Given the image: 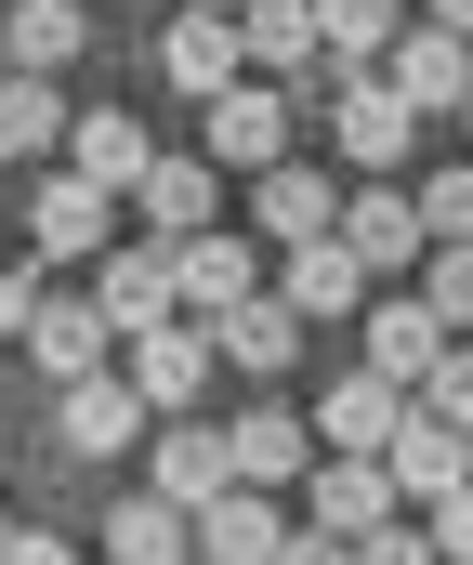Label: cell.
Here are the masks:
<instances>
[{
  "label": "cell",
  "mask_w": 473,
  "mask_h": 565,
  "mask_svg": "<svg viewBox=\"0 0 473 565\" xmlns=\"http://www.w3.org/2000/svg\"><path fill=\"white\" fill-rule=\"evenodd\" d=\"M171 302L211 329V316H237V302H264V237H237V224H211V237H171Z\"/></svg>",
  "instance_id": "1"
},
{
  "label": "cell",
  "mask_w": 473,
  "mask_h": 565,
  "mask_svg": "<svg viewBox=\"0 0 473 565\" xmlns=\"http://www.w3.org/2000/svg\"><path fill=\"white\" fill-rule=\"evenodd\" d=\"M93 316H106V342H146V329H171V316H184V302H171V237L106 250V264H93Z\"/></svg>",
  "instance_id": "2"
},
{
  "label": "cell",
  "mask_w": 473,
  "mask_h": 565,
  "mask_svg": "<svg viewBox=\"0 0 473 565\" xmlns=\"http://www.w3.org/2000/svg\"><path fill=\"white\" fill-rule=\"evenodd\" d=\"M290 132H303V106H290L277 79H237V93L211 106V171H250V184H264V171L290 158Z\"/></svg>",
  "instance_id": "3"
},
{
  "label": "cell",
  "mask_w": 473,
  "mask_h": 565,
  "mask_svg": "<svg viewBox=\"0 0 473 565\" xmlns=\"http://www.w3.org/2000/svg\"><path fill=\"white\" fill-rule=\"evenodd\" d=\"M237 66L277 79V93L303 106L315 79H329V53H315V0H250V13H237Z\"/></svg>",
  "instance_id": "4"
},
{
  "label": "cell",
  "mask_w": 473,
  "mask_h": 565,
  "mask_svg": "<svg viewBox=\"0 0 473 565\" xmlns=\"http://www.w3.org/2000/svg\"><path fill=\"white\" fill-rule=\"evenodd\" d=\"M381 93H395L408 119H461V93H473V40H448V26H408V40L381 53Z\"/></svg>",
  "instance_id": "5"
},
{
  "label": "cell",
  "mask_w": 473,
  "mask_h": 565,
  "mask_svg": "<svg viewBox=\"0 0 473 565\" xmlns=\"http://www.w3.org/2000/svg\"><path fill=\"white\" fill-rule=\"evenodd\" d=\"M381 487H395V500H421V513H434V500H461V487H473V434H448V422H421V408H408V422L381 434Z\"/></svg>",
  "instance_id": "6"
},
{
  "label": "cell",
  "mask_w": 473,
  "mask_h": 565,
  "mask_svg": "<svg viewBox=\"0 0 473 565\" xmlns=\"http://www.w3.org/2000/svg\"><path fill=\"white\" fill-rule=\"evenodd\" d=\"M303 513H315V540H342V553H355V540H381L408 500L381 487V460H315V473H303Z\"/></svg>",
  "instance_id": "7"
},
{
  "label": "cell",
  "mask_w": 473,
  "mask_h": 565,
  "mask_svg": "<svg viewBox=\"0 0 473 565\" xmlns=\"http://www.w3.org/2000/svg\"><path fill=\"white\" fill-rule=\"evenodd\" d=\"M146 500H171V513L197 526L211 500H237V447H224L211 422H171V434H158V473H146Z\"/></svg>",
  "instance_id": "8"
},
{
  "label": "cell",
  "mask_w": 473,
  "mask_h": 565,
  "mask_svg": "<svg viewBox=\"0 0 473 565\" xmlns=\"http://www.w3.org/2000/svg\"><path fill=\"white\" fill-rule=\"evenodd\" d=\"M250 237H264V250H303V237H342V198H329V171H315V158H277V171L250 184Z\"/></svg>",
  "instance_id": "9"
},
{
  "label": "cell",
  "mask_w": 473,
  "mask_h": 565,
  "mask_svg": "<svg viewBox=\"0 0 473 565\" xmlns=\"http://www.w3.org/2000/svg\"><path fill=\"white\" fill-rule=\"evenodd\" d=\"M119 382H132L146 408L184 422V408H197V382H211V329H197V316H171V329H146V342H119Z\"/></svg>",
  "instance_id": "10"
},
{
  "label": "cell",
  "mask_w": 473,
  "mask_h": 565,
  "mask_svg": "<svg viewBox=\"0 0 473 565\" xmlns=\"http://www.w3.org/2000/svg\"><path fill=\"white\" fill-rule=\"evenodd\" d=\"M158 79L171 93H197V106H224L250 66H237V13H171L158 26Z\"/></svg>",
  "instance_id": "11"
},
{
  "label": "cell",
  "mask_w": 473,
  "mask_h": 565,
  "mask_svg": "<svg viewBox=\"0 0 473 565\" xmlns=\"http://www.w3.org/2000/svg\"><path fill=\"white\" fill-rule=\"evenodd\" d=\"M395 422H408V395H395L381 369H342V382L315 395V447H329V460H381Z\"/></svg>",
  "instance_id": "12"
},
{
  "label": "cell",
  "mask_w": 473,
  "mask_h": 565,
  "mask_svg": "<svg viewBox=\"0 0 473 565\" xmlns=\"http://www.w3.org/2000/svg\"><path fill=\"white\" fill-rule=\"evenodd\" d=\"M329 145H342L355 171H395V158L421 145V119H408L381 79H329Z\"/></svg>",
  "instance_id": "13"
},
{
  "label": "cell",
  "mask_w": 473,
  "mask_h": 565,
  "mask_svg": "<svg viewBox=\"0 0 473 565\" xmlns=\"http://www.w3.org/2000/svg\"><path fill=\"white\" fill-rule=\"evenodd\" d=\"M66 171H79L93 198H132V184L158 171V132L119 119V106H93V119H66Z\"/></svg>",
  "instance_id": "14"
},
{
  "label": "cell",
  "mask_w": 473,
  "mask_h": 565,
  "mask_svg": "<svg viewBox=\"0 0 473 565\" xmlns=\"http://www.w3.org/2000/svg\"><path fill=\"white\" fill-rule=\"evenodd\" d=\"M224 447H237V487L250 500H277V487L315 473V422L303 408H250V422H224Z\"/></svg>",
  "instance_id": "15"
},
{
  "label": "cell",
  "mask_w": 473,
  "mask_h": 565,
  "mask_svg": "<svg viewBox=\"0 0 473 565\" xmlns=\"http://www.w3.org/2000/svg\"><path fill=\"white\" fill-rule=\"evenodd\" d=\"M26 250H40V264H106V250H119V237H106V198H93L79 171H53V184L26 198Z\"/></svg>",
  "instance_id": "16"
},
{
  "label": "cell",
  "mask_w": 473,
  "mask_h": 565,
  "mask_svg": "<svg viewBox=\"0 0 473 565\" xmlns=\"http://www.w3.org/2000/svg\"><path fill=\"white\" fill-rule=\"evenodd\" d=\"M342 250H355V277H421V211H408V184L342 198Z\"/></svg>",
  "instance_id": "17"
},
{
  "label": "cell",
  "mask_w": 473,
  "mask_h": 565,
  "mask_svg": "<svg viewBox=\"0 0 473 565\" xmlns=\"http://www.w3.org/2000/svg\"><path fill=\"white\" fill-rule=\"evenodd\" d=\"M13 355H26V369H40V382H53V395H66V382H93V369H106V355H119V342H106V316H93V289H79V302H40V316H26V342H13Z\"/></svg>",
  "instance_id": "18"
},
{
  "label": "cell",
  "mask_w": 473,
  "mask_h": 565,
  "mask_svg": "<svg viewBox=\"0 0 473 565\" xmlns=\"http://www.w3.org/2000/svg\"><path fill=\"white\" fill-rule=\"evenodd\" d=\"M132 198H146V237H211V224H224V171L184 158V145H158V171Z\"/></svg>",
  "instance_id": "19"
},
{
  "label": "cell",
  "mask_w": 473,
  "mask_h": 565,
  "mask_svg": "<svg viewBox=\"0 0 473 565\" xmlns=\"http://www.w3.org/2000/svg\"><path fill=\"white\" fill-rule=\"evenodd\" d=\"M395 40H408V0H315V53H329V79H381Z\"/></svg>",
  "instance_id": "20"
},
{
  "label": "cell",
  "mask_w": 473,
  "mask_h": 565,
  "mask_svg": "<svg viewBox=\"0 0 473 565\" xmlns=\"http://www.w3.org/2000/svg\"><path fill=\"white\" fill-rule=\"evenodd\" d=\"M303 316H290V302H277V289H264V302H237V316H211V355H224V369H250V382H277V369H303Z\"/></svg>",
  "instance_id": "21"
},
{
  "label": "cell",
  "mask_w": 473,
  "mask_h": 565,
  "mask_svg": "<svg viewBox=\"0 0 473 565\" xmlns=\"http://www.w3.org/2000/svg\"><path fill=\"white\" fill-rule=\"evenodd\" d=\"M434 355H448V329L421 316V289H395V302H368V369H381L395 395H421V382H434Z\"/></svg>",
  "instance_id": "22"
},
{
  "label": "cell",
  "mask_w": 473,
  "mask_h": 565,
  "mask_svg": "<svg viewBox=\"0 0 473 565\" xmlns=\"http://www.w3.org/2000/svg\"><path fill=\"white\" fill-rule=\"evenodd\" d=\"M277 302L315 329V316H355L368 277H355V250H342V237H303V250H277Z\"/></svg>",
  "instance_id": "23"
},
{
  "label": "cell",
  "mask_w": 473,
  "mask_h": 565,
  "mask_svg": "<svg viewBox=\"0 0 473 565\" xmlns=\"http://www.w3.org/2000/svg\"><path fill=\"white\" fill-rule=\"evenodd\" d=\"M132 434H146V395H132L119 369H93V382H66V447H79V460H119Z\"/></svg>",
  "instance_id": "24"
},
{
  "label": "cell",
  "mask_w": 473,
  "mask_h": 565,
  "mask_svg": "<svg viewBox=\"0 0 473 565\" xmlns=\"http://www.w3.org/2000/svg\"><path fill=\"white\" fill-rule=\"evenodd\" d=\"M277 553H290V513H277V500L237 487V500L197 513V565H277Z\"/></svg>",
  "instance_id": "25"
},
{
  "label": "cell",
  "mask_w": 473,
  "mask_h": 565,
  "mask_svg": "<svg viewBox=\"0 0 473 565\" xmlns=\"http://www.w3.org/2000/svg\"><path fill=\"white\" fill-rule=\"evenodd\" d=\"M106 565H197V526H184L171 500H146V487H132V500L106 513Z\"/></svg>",
  "instance_id": "26"
},
{
  "label": "cell",
  "mask_w": 473,
  "mask_h": 565,
  "mask_svg": "<svg viewBox=\"0 0 473 565\" xmlns=\"http://www.w3.org/2000/svg\"><path fill=\"white\" fill-rule=\"evenodd\" d=\"M0 40H13V79H53V66H79V53H93L79 0H26V13H13Z\"/></svg>",
  "instance_id": "27"
},
{
  "label": "cell",
  "mask_w": 473,
  "mask_h": 565,
  "mask_svg": "<svg viewBox=\"0 0 473 565\" xmlns=\"http://www.w3.org/2000/svg\"><path fill=\"white\" fill-rule=\"evenodd\" d=\"M408 211H421V250H473V158L461 171H421Z\"/></svg>",
  "instance_id": "28"
},
{
  "label": "cell",
  "mask_w": 473,
  "mask_h": 565,
  "mask_svg": "<svg viewBox=\"0 0 473 565\" xmlns=\"http://www.w3.org/2000/svg\"><path fill=\"white\" fill-rule=\"evenodd\" d=\"M40 145H66L53 79H0V158H40Z\"/></svg>",
  "instance_id": "29"
},
{
  "label": "cell",
  "mask_w": 473,
  "mask_h": 565,
  "mask_svg": "<svg viewBox=\"0 0 473 565\" xmlns=\"http://www.w3.org/2000/svg\"><path fill=\"white\" fill-rule=\"evenodd\" d=\"M421 316L434 329H473V250H421Z\"/></svg>",
  "instance_id": "30"
},
{
  "label": "cell",
  "mask_w": 473,
  "mask_h": 565,
  "mask_svg": "<svg viewBox=\"0 0 473 565\" xmlns=\"http://www.w3.org/2000/svg\"><path fill=\"white\" fill-rule=\"evenodd\" d=\"M421 422H448V434H473V355H461V342L434 355V382H421Z\"/></svg>",
  "instance_id": "31"
},
{
  "label": "cell",
  "mask_w": 473,
  "mask_h": 565,
  "mask_svg": "<svg viewBox=\"0 0 473 565\" xmlns=\"http://www.w3.org/2000/svg\"><path fill=\"white\" fill-rule=\"evenodd\" d=\"M421 540H434V565H473V487H461V500H434V513H421Z\"/></svg>",
  "instance_id": "32"
},
{
  "label": "cell",
  "mask_w": 473,
  "mask_h": 565,
  "mask_svg": "<svg viewBox=\"0 0 473 565\" xmlns=\"http://www.w3.org/2000/svg\"><path fill=\"white\" fill-rule=\"evenodd\" d=\"M355 565H434V540H421V526H408V513H395V526H381V540H355Z\"/></svg>",
  "instance_id": "33"
},
{
  "label": "cell",
  "mask_w": 473,
  "mask_h": 565,
  "mask_svg": "<svg viewBox=\"0 0 473 565\" xmlns=\"http://www.w3.org/2000/svg\"><path fill=\"white\" fill-rule=\"evenodd\" d=\"M26 316H40V277H26V264H0V342H26Z\"/></svg>",
  "instance_id": "34"
},
{
  "label": "cell",
  "mask_w": 473,
  "mask_h": 565,
  "mask_svg": "<svg viewBox=\"0 0 473 565\" xmlns=\"http://www.w3.org/2000/svg\"><path fill=\"white\" fill-rule=\"evenodd\" d=\"M0 565H79V553H66L53 526H13V540H0Z\"/></svg>",
  "instance_id": "35"
},
{
  "label": "cell",
  "mask_w": 473,
  "mask_h": 565,
  "mask_svg": "<svg viewBox=\"0 0 473 565\" xmlns=\"http://www.w3.org/2000/svg\"><path fill=\"white\" fill-rule=\"evenodd\" d=\"M277 565H355V553H342V540H315V526H303V540H290Z\"/></svg>",
  "instance_id": "36"
},
{
  "label": "cell",
  "mask_w": 473,
  "mask_h": 565,
  "mask_svg": "<svg viewBox=\"0 0 473 565\" xmlns=\"http://www.w3.org/2000/svg\"><path fill=\"white\" fill-rule=\"evenodd\" d=\"M434 26H448V40H473V0H434Z\"/></svg>",
  "instance_id": "37"
},
{
  "label": "cell",
  "mask_w": 473,
  "mask_h": 565,
  "mask_svg": "<svg viewBox=\"0 0 473 565\" xmlns=\"http://www.w3.org/2000/svg\"><path fill=\"white\" fill-rule=\"evenodd\" d=\"M184 13H250V0H184Z\"/></svg>",
  "instance_id": "38"
},
{
  "label": "cell",
  "mask_w": 473,
  "mask_h": 565,
  "mask_svg": "<svg viewBox=\"0 0 473 565\" xmlns=\"http://www.w3.org/2000/svg\"><path fill=\"white\" fill-rule=\"evenodd\" d=\"M0 79H13V40H0Z\"/></svg>",
  "instance_id": "39"
},
{
  "label": "cell",
  "mask_w": 473,
  "mask_h": 565,
  "mask_svg": "<svg viewBox=\"0 0 473 565\" xmlns=\"http://www.w3.org/2000/svg\"><path fill=\"white\" fill-rule=\"evenodd\" d=\"M461 132H473V93H461Z\"/></svg>",
  "instance_id": "40"
},
{
  "label": "cell",
  "mask_w": 473,
  "mask_h": 565,
  "mask_svg": "<svg viewBox=\"0 0 473 565\" xmlns=\"http://www.w3.org/2000/svg\"><path fill=\"white\" fill-rule=\"evenodd\" d=\"M0 460H13V434H0Z\"/></svg>",
  "instance_id": "41"
},
{
  "label": "cell",
  "mask_w": 473,
  "mask_h": 565,
  "mask_svg": "<svg viewBox=\"0 0 473 565\" xmlns=\"http://www.w3.org/2000/svg\"><path fill=\"white\" fill-rule=\"evenodd\" d=\"M0 540H13V526H0Z\"/></svg>",
  "instance_id": "42"
}]
</instances>
